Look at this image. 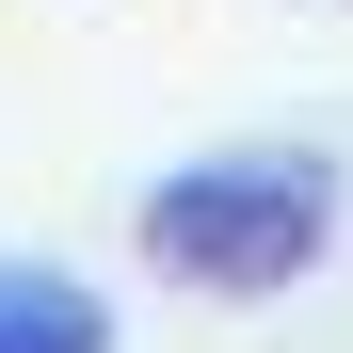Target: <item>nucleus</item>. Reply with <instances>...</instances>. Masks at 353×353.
<instances>
[{
  "instance_id": "nucleus-1",
  "label": "nucleus",
  "mask_w": 353,
  "mask_h": 353,
  "mask_svg": "<svg viewBox=\"0 0 353 353\" xmlns=\"http://www.w3.org/2000/svg\"><path fill=\"white\" fill-rule=\"evenodd\" d=\"M337 241V161L321 145H225V161H176L145 193V257L209 305H257V289H305Z\"/></svg>"
},
{
  "instance_id": "nucleus-2",
  "label": "nucleus",
  "mask_w": 353,
  "mask_h": 353,
  "mask_svg": "<svg viewBox=\"0 0 353 353\" xmlns=\"http://www.w3.org/2000/svg\"><path fill=\"white\" fill-rule=\"evenodd\" d=\"M0 353H112V305L48 257H0Z\"/></svg>"
}]
</instances>
